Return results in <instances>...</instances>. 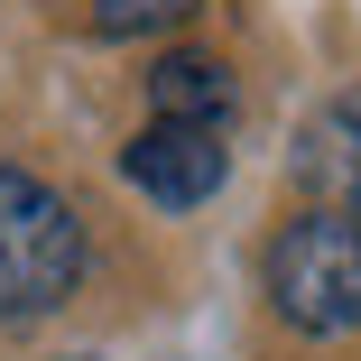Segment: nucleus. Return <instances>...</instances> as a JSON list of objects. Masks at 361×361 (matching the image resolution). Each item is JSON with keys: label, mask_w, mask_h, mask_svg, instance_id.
Segmentation results:
<instances>
[{"label": "nucleus", "mask_w": 361, "mask_h": 361, "mask_svg": "<svg viewBox=\"0 0 361 361\" xmlns=\"http://www.w3.org/2000/svg\"><path fill=\"white\" fill-rule=\"evenodd\" d=\"M84 223L47 176L0 158V324H37L84 287Z\"/></svg>", "instance_id": "obj_1"}, {"label": "nucleus", "mask_w": 361, "mask_h": 361, "mask_svg": "<svg viewBox=\"0 0 361 361\" xmlns=\"http://www.w3.org/2000/svg\"><path fill=\"white\" fill-rule=\"evenodd\" d=\"M269 306L287 334H361V223L352 213H324L306 204L297 223H278L269 241Z\"/></svg>", "instance_id": "obj_2"}, {"label": "nucleus", "mask_w": 361, "mask_h": 361, "mask_svg": "<svg viewBox=\"0 0 361 361\" xmlns=\"http://www.w3.org/2000/svg\"><path fill=\"white\" fill-rule=\"evenodd\" d=\"M223 167H232L223 130H195V121H149V130L121 149V176L149 195V204H167V213L204 204L213 185H223Z\"/></svg>", "instance_id": "obj_3"}, {"label": "nucleus", "mask_w": 361, "mask_h": 361, "mask_svg": "<svg viewBox=\"0 0 361 361\" xmlns=\"http://www.w3.org/2000/svg\"><path fill=\"white\" fill-rule=\"evenodd\" d=\"M297 176L324 213H352L361 223V93L324 102L306 130H297Z\"/></svg>", "instance_id": "obj_4"}, {"label": "nucleus", "mask_w": 361, "mask_h": 361, "mask_svg": "<svg viewBox=\"0 0 361 361\" xmlns=\"http://www.w3.org/2000/svg\"><path fill=\"white\" fill-rule=\"evenodd\" d=\"M232 65L223 56H158L149 65V111L158 121H195V130H223L232 121Z\"/></svg>", "instance_id": "obj_5"}, {"label": "nucleus", "mask_w": 361, "mask_h": 361, "mask_svg": "<svg viewBox=\"0 0 361 361\" xmlns=\"http://www.w3.org/2000/svg\"><path fill=\"white\" fill-rule=\"evenodd\" d=\"M195 10V0H93V28L102 37H158V28H176Z\"/></svg>", "instance_id": "obj_6"}, {"label": "nucleus", "mask_w": 361, "mask_h": 361, "mask_svg": "<svg viewBox=\"0 0 361 361\" xmlns=\"http://www.w3.org/2000/svg\"><path fill=\"white\" fill-rule=\"evenodd\" d=\"M65 361H93V352H65Z\"/></svg>", "instance_id": "obj_7"}]
</instances>
